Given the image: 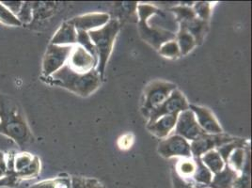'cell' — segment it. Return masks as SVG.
<instances>
[{
	"label": "cell",
	"mask_w": 252,
	"mask_h": 188,
	"mask_svg": "<svg viewBox=\"0 0 252 188\" xmlns=\"http://www.w3.org/2000/svg\"><path fill=\"white\" fill-rule=\"evenodd\" d=\"M47 79L46 83L66 89L81 97H89L94 94L101 87L103 77L95 70L88 73H78L65 64L61 70L53 73L49 77H42Z\"/></svg>",
	"instance_id": "cell-1"
},
{
	"label": "cell",
	"mask_w": 252,
	"mask_h": 188,
	"mask_svg": "<svg viewBox=\"0 0 252 188\" xmlns=\"http://www.w3.org/2000/svg\"><path fill=\"white\" fill-rule=\"evenodd\" d=\"M0 134L14 140L20 148L33 139L21 109L13 100L3 94H0Z\"/></svg>",
	"instance_id": "cell-2"
},
{
	"label": "cell",
	"mask_w": 252,
	"mask_h": 188,
	"mask_svg": "<svg viewBox=\"0 0 252 188\" xmlns=\"http://www.w3.org/2000/svg\"><path fill=\"white\" fill-rule=\"evenodd\" d=\"M120 29H121V25L119 20L110 19L103 28L88 32L97 51L98 63H97L96 71L100 73V75L103 78H104L106 65L113 50L116 38L119 34Z\"/></svg>",
	"instance_id": "cell-3"
},
{
	"label": "cell",
	"mask_w": 252,
	"mask_h": 188,
	"mask_svg": "<svg viewBox=\"0 0 252 188\" xmlns=\"http://www.w3.org/2000/svg\"><path fill=\"white\" fill-rule=\"evenodd\" d=\"M138 15V31L143 41L158 50L165 42L175 40L176 34L161 31L148 26V18L158 11V8L150 4H138L137 7Z\"/></svg>",
	"instance_id": "cell-4"
},
{
	"label": "cell",
	"mask_w": 252,
	"mask_h": 188,
	"mask_svg": "<svg viewBox=\"0 0 252 188\" xmlns=\"http://www.w3.org/2000/svg\"><path fill=\"white\" fill-rule=\"evenodd\" d=\"M175 90H177L176 84L164 80H155L148 84L141 100V113L143 117L148 120L150 113L162 105Z\"/></svg>",
	"instance_id": "cell-5"
},
{
	"label": "cell",
	"mask_w": 252,
	"mask_h": 188,
	"mask_svg": "<svg viewBox=\"0 0 252 188\" xmlns=\"http://www.w3.org/2000/svg\"><path fill=\"white\" fill-rule=\"evenodd\" d=\"M74 45L49 44L42 60V77H49L67 63Z\"/></svg>",
	"instance_id": "cell-6"
},
{
	"label": "cell",
	"mask_w": 252,
	"mask_h": 188,
	"mask_svg": "<svg viewBox=\"0 0 252 188\" xmlns=\"http://www.w3.org/2000/svg\"><path fill=\"white\" fill-rule=\"evenodd\" d=\"M189 109V103L187 97L179 91L178 89L172 92L168 99L162 104L154 109L148 118L147 125H152L158 120L160 117L166 115H179L181 112Z\"/></svg>",
	"instance_id": "cell-7"
},
{
	"label": "cell",
	"mask_w": 252,
	"mask_h": 188,
	"mask_svg": "<svg viewBox=\"0 0 252 188\" xmlns=\"http://www.w3.org/2000/svg\"><path fill=\"white\" fill-rule=\"evenodd\" d=\"M158 152L161 157L167 159L172 157H181L183 159L192 158L190 142L175 134L162 139L158 144Z\"/></svg>",
	"instance_id": "cell-8"
},
{
	"label": "cell",
	"mask_w": 252,
	"mask_h": 188,
	"mask_svg": "<svg viewBox=\"0 0 252 188\" xmlns=\"http://www.w3.org/2000/svg\"><path fill=\"white\" fill-rule=\"evenodd\" d=\"M13 169L18 179L21 181L38 177L41 172V161L39 157L30 153L14 154Z\"/></svg>",
	"instance_id": "cell-9"
},
{
	"label": "cell",
	"mask_w": 252,
	"mask_h": 188,
	"mask_svg": "<svg viewBox=\"0 0 252 188\" xmlns=\"http://www.w3.org/2000/svg\"><path fill=\"white\" fill-rule=\"evenodd\" d=\"M174 134L191 142L200 138L206 133L200 128L194 113L190 109H188L179 114L174 128Z\"/></svg>",
	"instance_id": "cell-10"
},
{
	"label": "cell",
	"mask_w": 252,
	"mask_h": 188,
	"mask_svg": "<svg viewBox=\"0 0 252 188\" xmlns=\"http://www.w3.org/2000/svg\"><path fill=\"white\" fill-rule=\"evenodd\" d=\"M235 139L236 137L226 135L224 133L219 134V135L205 134L200 138L190 142L192 157L200 158L205 153L212 150H217L219 147L231 142Z\"/></svg>",
	"instance_id": "cell-11"
},
{
	"label": "cell",
	"mask_w": 252,
	"mask_h": 188,
	"mask_svg": "<svg viewBox=\"0 0 252 188\" xmlns=\"http://www.w3.org/2000/svg\"><path fill=\"white\" fill-rule=\"evenodd\" d=\"M97 63V59L93 57L82 46L75 44L66 64L75 72L88 73L96 69Z\"/></svg>",
	"instance_id": "cell-12"
},
{
	"label": "cell",
	"mask_w": 252,
	"mask_h": 188,
	"mask_svg": "<svg viewBox=\"0 0 252 188\" xmlns=\"http://www.w3.org/2000/svg\"><path fill=\"white\" fill-rule=\"evenodd\" d=\"M189 109L194 113L199 125L206 134L219 135L223 133L220 124L209 108L201 105L189 104Z\"/></svg>",
	"instance_id": "cell-13"
},
{
	"label": "cell",
	"mask_w": 252,
	"mask_h": 188,
	"mask_svg": "<svg viewBox=\"0 0 252 188\" xmlns=\"http://www.w3.org/2000/svg\"><path fill=\"white\" fill-rule=\"evenodd\" d=\"M110 20V15L105 12H92L84 15L76 16L69 22L76 31H92L103 28Z\"/></svg>",
	"instance_id": "cell-14"
},
{
	"label": "cell",
	"mask_w": 252,
	"mask_h": 188,
	"mask_svg": "<svg viewBox=\"0 0 252 188\" xmlns=\"http://www.w3.org/2000/svg\"><path fill=\"white\" fill-rule=\"evenodd\" d=\"M148 26L156 28L161 31L170 32L176 34L179 31L178 22L175 16L170 11H158L148 18Z\"/></svg>",
	"instance_id": "cell-15"
},
{
	"label": "cell",
	"mask_w": 252,
	"mask_h": 188,
	"mask_svg": "<svg viewBox=\"0 0 252 188\" xmlns=\"http://www.w3.org/2000/svg\"><path fill=\"white\" fill-rule=\"evenodd\" d=\"M178 115H166L160 117L155 123L147 125V130L160 139H164L168 137L171 132L174 130L177 123Z\"/></svg>",
	"instance_id": "cell-16"
},
{
	"label": "cell",
	"mask_w": 252,
	"mask_h": 188,
	"mask_svg": "<svg viewBox=\"0 0 252 188\" xmlns=\"http://www.w3.org/2000/svg\"><path fill=\"white\" fill-rule=\"evenodd\" d=\"M77 40V31L69 21L64 22L55 33L51 40V44L56 45H75Z\"/></svg>",
	"instance_id": "cell-17"
},
{
	"label": "cell",
	"mask_w": 252,
	"mask_h": 188,
	"mask_svg": "<svg viewBox=\"0 0 252 188\" xmlns=\"http://www.w3.org/2000/svg\"><path fill=\"white\" fill-rule=\"evenodd\" d=\"M179 27L186 29L193 36L196 45H201L204 42V39L209 31L208 22L200 20L199 18H195L192 21L179 24Z\"/></svg>",
	"instance_id": "cell-18"
},
{
	"label": "cell",
	"mask_w": 252,
	"mask_h": 188,
	"mask_svg": "<svg viewBox=\"0 0 252 188\" xmlns=\"http://www.w3.org/2000/svg\"><path fill=\"white\" fill-rule=\"evenodd\" d=\"M239 173L226 165L220 172L213 175L210 186L207 188H232V185Z\"/></svg>",
	"instance_id": "cell-19"
},
{
	"label": "cell",
	"mask_w": 252,
	"mask_h": 188,
	"mask_svg": "<svg viewBox=\"0 0 252 188\" xmlns=\"http://www.w3.org/2000/svg\"><path fill=\"white\" fill-rule=\"evenodd\" d=\"M194 159L196 162V171L190 183L196 188H207L210 186L214 174L202 164L200 158Z\"/></svg>",
	"instance_id": "cell-20"
},
{
	"label": "cell",
	"mask_w": 252,
	"mask_h": 188,
	"mask_svg": "<svg viewBox=\"0 0 252 188\" xmlns=\"http://www.w3.org/2000/svg\"><path fill=\"white\" fill-rule=\"evenodd\" d=\"M248 164H250V151L247 146L236 148L235 150H233L226 165H228L240 174L244 167Z\"/></svg>",
	"instance_id": "cell-21"
},
{
	"label": "cell",
	"mask_w": 252,
	"mask_h": 188,
	"mask_svg": "<svg viewBox=\"0 0 252 188\" xmlns=\"http://www.w3.org/2000/svg\"><path fill=\"white\" fill-rule=\"evenodd\" d=\"M202 164L207 167L213 174L219 173L225 167L226 164L221 158L217 150H212L200 157Z\"/></svg>",
	"instance_id": "cell-22"
},
{
	"label": "cell",
	"mask_w": 252,
	"mask_h": 188,
	"mask_svg": "<svg viewBox=\"0 0 252 188\" xmlns=\"http://www.w3.org/2000/svg\"><path fill=\"white\" fill-rule=\"evenodd\" d=\"M175 41L178 43L181 57L187 56L197 46L193 36L186 29L182 27H179V31L176 33Z\"/></svg>",
	"instance_id": "cell-23"
},
{
	"label": "cell",
	"mask_w": 252,
	"mask_h": 188,
	"mask_svg": "<svg viewBox=\"0 0 252 188\" xmlns=\"http://www.w3.org/2000/svg\"><path fill=\"white\" fill-rule=\"evenodd\" d=\"M174 170L176 171V173L179 176L183 178L184 180L191 182V179L193 177L195 171H196V162L195 159L192 158H187V159H183L180 160L177 163V165L175 166Z\"/></svg>",
	"instance_id": "cell-24"
},
{
	"label": "cell",
	"mask_w": 252,
	"mask_h": 188,
	"mask_svg": "<svg viewBox=\"0 0 252 188\" xmlns=\"http://www.w3.org/2000/svg\"><path fill=\"white\" fill-rule=\"evenodd\" d=\"M169 11L173 13V15L176 18V21L178 24H184L188 22L192 21L195 18H197L195 12L193 11L192 7H188L185 5H180L171 8Z\"/></svg>",
	"instance_id": "cell-25"
},
{
	"label": "cell",
	"mask_w": 252,
	"mask_h": 188,
	"mask_svg": "<svg viewBox=\"0 0 252 188\" xmlns=\"http://www.w3.org/2000/svg\"><path fill=\"white\" fill-rule=\"evenodd\" d=\"M30 188H71V177H57L42 181Z\"/></svg>",
	"instance_id": "cell-26"
},
{
	"label": "cell",
	"mask_w": 252,
	"mask_h": 188,
	"mask_svg": "<svg viewBox=\"0 0 252 188\" xmlns=\"http://www.w3.org/2000/svg\"><path fill=\"white\" fill-rule=\"evenodd\" d=\"M158 52L162 57L170 59V60H177L181 57L178 43L175 40H172L162 44L158 49Z\"/></svg>",
	"instance_id": "cell-27"
},
{
	"label": "cell",
	"mask_w": 252,
	"mask_h": 188,
	"mask_svg": "<svg viewBox=\"0 0 252 188\" xmlns=\"http://www.w3.org/2000/svg\"><path fill=\"white\" fill-rule=\"evenodd\" d=\"M192 9L195 12L197 18L203 21L209 22L212 13V5L210 2H195Z\"/></svg>",
	"instance_id": "cell-28"
},
{
	"label": "cell",
	"mask_w": 252,
	"mask_h": 188,
	"mask_svg": "<svg viewBox=\"0 0 252 188\" xmlns=\"http://www.w3.org/2000/svg\"><path fill=\"white\" fill-rule=\"evenodd\" d=\"M76 43L80 46H82L84 49H86L88 52L90 53L93 57L98 60L97 58V51L95 48L94 42H92L88 32L82 31H77V40Z\"/></svg>",
	"instance_id": "cell-29"
},
{
	"label": "cell",
	"mask_w": 252,
	"mask_h": 188,
	"mask_svg": "<svg viewBox=\"0 0 252 188\" xmlns=\"http://www.w3.org/2000/svg\"><path fill=\"white\" fill-rule=\"evenodd\" d=\"M0 23L6 26H12V27H21V22L18 18L8 10L1 2H0Z\"/></svg>",
	"instance_id": "cell-30"
},
{
	"label": "cell",
	"mask_w": 252,
	"mask_h": 188,
	"mask_svg": "<svg viewBox=\"0 0 252 188\" xmlns=\"http://www.w3.org/2000/svg\"><path fill=\"white\" fill-rule=\"evenodd\" d=\"M18 20L22 23H30L32 21L33 14H32V6L31 2H25L22 5L19 12L15 15Z\"/></svg>",
	"instance_id": "cell-31"
},
{
	"label": "cell",
	"mask_w": 252,
	"mask_h": 188,
	"mask_svg": "<svg viewBox=\"0 0 252 188\" xmlns=\"http://www.w3.org/2000/svg\"><path fill=\"white\" fill-rule=\"evenodd\" d=\"M171 179H172V188H196L191 183L180 177L174 168L171 171Z\"/></svg>",
	"instance_id": "cell-32"
},
{
	"label": "cell",
	"mask_w": 252,
	"mask_h": 188,
	"mask_svg": "<svg viewBox=\"0 0 252 188\" xmlns=\"http://www.w3.org/2000/svg\"><path fill=\"white\" fill-rule=\"evenodd\" d=\"M232 188H251V174L240 173L234 181Z\"/></svg>",
	"instance_id": "cell-33"
},
{
	"label": "cell",
	"mask_w": 252,
	"mask_h": 188,
	"mask_svg": "<svg viewBox=\"0 0 252 188\" xmlns=\"http://www.w3.org/2000/svg\"><path fill=\"white\" fill-rule=\"evenodd\" d=\"M135 141V137L133 136V134L128 133L124 136H121L118 139V147L121 150H129L131 147L133 146Z\"/></svg>",
	"instance_id": "cell-34"
},
{
	"label": "cell",
	"mask_w": 252,
	"mask_h": 188,
	"mask_svg": "<svg viewBox=\"0 0 252 188\" xmlns=\"http://www.w3.org/2000/svg\"><path fill=\"white\" fill-rule=\"evenodd\" d=\"M85 188H105V186L95 178L85 177Z\"/></svg>",
	"instance_id": "cell-35"
},
{
	"label": "cell",
	"mask_w": 252,
	"mask_h": 188,
	"mask_svg": "<svg viewBox=\"0 0 252 188\" xmlns=\"http://www.w3.org/2000/svg\"><path fill=\"white\" fill-rule=\"evenodd\" d=\"M7 174V157L4 153L0 152V179Z\"/></svg>",
	"instance_id": "cell-36"
},
{
	"label": "cell",
	"mask_w": 252,
	"mask_h": 188,
	"mask_svg": "<svg viewBox=\"0 0 252 188\" xmlns=\"http://www.w3.org/2000/svg\"><path fill=\"white\" fill-rule=\"evenodd\" d=\"M71 188H85V177L72 176L71 177Z\"/></svg>",
	"instance_id": "cell-37"
}]
</instances>
